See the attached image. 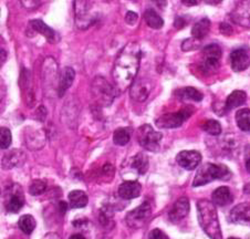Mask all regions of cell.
Segmentation results:
<instances>
[{
  "mask_svg": "<svg viewBox=\"0 0 250 239\" xmlns=\"http://www.w3.org/2000/svg\"><path fill=\"white\" fill-rule=\"evenodd\" d=\"M141 56L140 45L135 43L126 44L119 53L113 68V79L121 91L126 90L135 81L140 69Z\"/></svg>",
  "mask_w": 250,
  "mask_h": 239,
  "instance_id": "obj_1",
  "label": "cell"
},
{
  "mask_svg": "<svg viewBox=\"0 0 250 239\" xmlns=\"http://www.w3.org/2000/svg\"><path fill=\"white\" fill-rule=\"evenodd\" d=\"M197 209L199 225L207 236L210 239H223L216 205L207 199H201L197 202Z\"/></svg>",
  "mask_w": 250,
  "mask_h": 239,
  "instance_id": "obj_2",
  "label": "cell"
},
{
  "mask_svg": "<svg viewBox=\"0 0 250 239\" xmlns=\"http://www.w3.org/2000/svg\"><path fill=\"white\" fill-rule=\"evenodd\" d=\"M230 177L231 172L229 171L227 166L206 163V164L199 167L197 173H196L193 181V187L203 186L205 184L216 181V179H222V181L226 179V181H228Z\"/></svg>",
  "mask_w": 250,
  "mask_h": 239,
  "instance_id": "obj_3",
  "label": "cell"
},
{
  "mask_svg": "<svg viewBox=\"0 0 250 239\" xmlns=\"http://www.w3.org/2000/svg\"><path fill=\"white\" fill-rule=\"evenodd\" d=\"M136 136L139 144L149 152H157L160 150L162 138H163L162 133L154 131V129L149 124H144L139 128Z\"/></svg>",
  "mask_w": 250,
  "mask_h": 239,
  "instance_id": "obj_4",
  "label": "cell"
},
{
  "mask_svg": "<svg viewBox=\"0 0 250 239\" xmlns=\"http://www.w3.org/2000/svg\"><path fill=\"white\" fill-rule=\"evenodd\" d=\"M220 58H222V49L218 44L210 43L204 48L201 62L202 72L207 75L216 72L219 68Z\"/></svg>",
  "mask_w": 250,
  "mask_h": 239,
  "instance_id": "obj_5",
  "label": "cell"
},
{
  "mask_svg": "<svg viewBox=\"0 0 250 239\" xmlns=\"http://www.w3.org/2000/svg\"><path fill=\"white\" fill-rule=\"evenodd\" d=\"M92 92L100 103L110 106L115 98V90L109 82L102 77H97L92 82Z\"/></svg>",
  "mask_w": 250,
  "mask_h": 239,
  "instance_id": "obj_6",
  "label": "cell"
},
{
  "mask_svg": "<svg viewBox=\"0 0 250 239\" xmlns=\"http://www.w3.org/2000/svg\"><path fill=\"white\" fill-rule=\"evenodd\" d=\"M152 214V207L148 202L142 203L139 207L128 212L125 216V221L133 229L143 227Z\"/></svg>",
  "mask_w": 250,
  "mask_h": 239,
  "instance_id": "obj_7",
  "label": "cell"
},
{
  "mask_svg": "<svg viewBox=\"0 0 250 239\" xmlns=\"http://www.w3.org/2000/svg\"><path fill=\"white\" fill-rule=\"evenodd\" d=\"M191 112L188 110H182L175 113L162 115L156 120V125L161 129H176L183 125L185 121L190 117Z\"/></svg>",
  "mask_w": 250,
  "mask_h": 239,
  "instance_id": "obj_8",
  "label": "cell"
},
{
  "mask_svg": "<svg viewBox=\"0 0 250 239\" xmlns=\"http://www.w3.org/2000/svg\"><path fill=\"white\" fill-rule=\"evenodd\" d=\"M229 220L234 224L250 227V204L241 203L235 206L229 213Z\"/></svg>",
  "mask_w": 250,
  "mask_h": 239,
  "instance_id": "obj_9",
  "label": "cell"
},
{
  "mask_svg": "<svg viewBox=\"0 0 250 239\" xmlns=\"http://www.w3.org/2000/svg\"><path fill=\"white\" fill-rule=\"evenodd\" d=\"M202 161V155L196 151H182L177 154L176 162L178 165L187 171H193L199 165Z\"/></svg>",
  "mask_w": 250,
  "mask_h": 239,
  "instance_id": "obj_10",
  "label": "cell"
},
{
  "mask_svg": "<svg viewBox=\"0 0 250 239\" xmlns=\"http://www.w3.org/2000/svg\"><path fill=\"white\" fill-rule=\"evenodd\" d=\"M189 213V200L187 197H181L173 205L172 209L168 213V218L172 223H178L188 215Z\"/></svg>",
  "mask_w": 250,
  "mask_h": 239,
  "instance_id": "obj_11",
  "label": "cell"
},
{
  "mask_svg": "<svg viewBox=\"0 0 250 239\" xmlns=\"http://www.w3.org/2000/svg\"><path fill=\"white\" fill-rule=\"evenodd\" d=\"M152 85L145 79H135L131 86L130 94L133 99L137 102H144L148 98L149 92H151Z\"/></svg>",
  "mask_w": 250,
  "mask_h": 239,
  "instance_id": "obj_12",
  "label": "cell"
},
{
  "mask_svg": "<svg viewBox=\"0 0 250 239\" xmlns=\"http://www.w3.org/2000/svg\"><path fill=\"white\" fill-rule=\"evenodd\" d=\"M9 197L6 203V209L8 213H18L23 207L24 197L22 194V190L18 185H15L10 188Z\"/></svg>",
  "mask_w": 250,
  "mask_h": 239,
  "instance_id": "obj_13",
  "label": "cell"
},
{
  "mask_svg": "<svg viewBox=\"0 0 250 239\" xmlns=\"http://www.w3.org/2000/svg\"><path fill=\"white\" fill-rule=\"evenodd\" d=\"M230 65L231 69L235 72H241L249 68L250 65V56L245 49H236L230 54Z\"/></svg>",
  "mask_w": 250,
  "mask_h": 239,
  "instance_id": "obj_14",
  "label": "cell"
},
{
  "mask_svg": "<svg viewBox=\"0 0 250 239\" xmlns=\"http://www.w3.org/2000/svg\"><path fill=\"white\" fill-rule=\"evenodd\" d=\"M141 184L136 181H126L121 184L118 190V194L123 199H133L139 197L141 194Z\"/></svg>",
  "mask_w": 250,
  "mask_h": 239,
  "instance_id": "obj_15",
  "label": "cell"
},
{
  "mask_svg": "<svg viewBox=\"0 0 250 239\" xmlns=\"http://www.w3.org/2000/svg\"><path fill=\"white\" fill-rule=\"evenodd\" d=\"M234 202V195L228 187L222 186L212 193V203L216 206H227Z\"/></svg>",
  "mask_w": 250,
  "mask_h": 239,
  "instance_id": "obj_16",
  "label": "cell"
},
{
  "mask_svg": "<svg viewBox=\"0 0 250 239\" xmlns=\"http://www.w3.org/2000/svg\"><path fill=\"white\" fill-rule=\"evenodd\" d=\"M74 78H76V72H74L72 68L66 66V68L63 69L60 77L59 87H58V95H59V98H62L65 94V92L68 91L69 87L72 86Z\"/></svg>",
  "mask_w": 250,
  "mask_h": 239,
  "instance_id": "obj_17",
  "label": "cell"
},
{
  "mask_svg": "<svg viewBox=\"0 0 250 239\" xmlns=\"http://www.w3.org/2000/svg\"><path fill=\"white\" fill-rule=\"evenodd\" d=\"M246 100H247V95L244 91H234L232 93L228 96L226 100V104H225V110L231 111L234 109L241 107L245 104Z\"/></svg>",
  "mask_w": 250,
  "mask_h": 239,
  "instance_id": "obj_18",
  "label": "cell"
},
{
  "mask_svg": "<svg viewBox=\"0 0 250 239\" xmlns=\"http://www.w3.org/2000/svg\"><path fill=\"white\" fill-rule=\"evenodd\" d=\"M210 30V22L208 18H203L199 20L198 22L194 24L193 29H191V36L196 39L201 40L205 38Z\"/></svg>",
  "mask_w": 250,
  "mask_h": 239,
  "instance_id": "obj_19",
  "label": "cell"
},
{
  "mask_svg": "<svg viewBox=\"0 0 250 239\" xmlns=\"http://www.w3.org/2000/svg\"><path fill=\"white\" fill-rule=\"evenodd\" d=\"M29 27H30L32 30H35L36 32H39L41 35H43L48 40L53 41L56 38V32L52 30L51 28L48 27L42 20H31L29 22Z\"/></svg>",
  "mask_w": 250,
  "mask_h": 239,
  "instance_id": "obj_20",
  "label": "cell"
},
{
  "mask_svg": "<svg viewBox=\"0 0 250 239\" xmlns=\"http://www.w3.org/2000/svg\"><path fill=\"white\" fill-rule=\"evenodd\" d=\"M69 203L71 208H83L87 204V196L83 191H72L69 193Z\"/></svg>",
  "mask_w": 250,
  "mask_h": 239,
  "instance_id": "obj_21",
  "label": "cell"
},
{
  "mask_svg": "<svg viewBox=\"0 0 250 239\" xmlns=\"http://www.w3.org/2000/svg\"><path fill=\"white\" fill-rule=\"evenodd\" d=\"M144 20L153 29H161L164 26V20L153 8H148L144 12Z\"/></svg>",
  "mask_w": 250,
  "mask_h": 239,
  "instance_id": "obj_22",
  "label": "cell"
},
{
  "mask_svg": "<svg viewBox=\"0 0 250 239\" xmlns=\"http://www.w3.org/2000/svg\"><path fill=\"white\" fill-rule=\"evenodd\" d=\"M132 169H134L137 173L143 175L147 172L148 170V157L147 155L144 153H139L136 154L134 157L132 158L131 162Z\"/></svg>",
  "mask_w": 250,
  "mask_h": 239,
  "instance_id": "obj_23",
  "label": "cell"
},
{
  "mask_svg": "<svg viewBox=\"0 0 250 239\" xmlns=\"http://www.w3.org/2000/svg\"><path fill=\"white\" fill-rule=\"evenodd\" d=\"M176 95H178V98L183 99V100H190V101H195V102H199L202 101L204 95L201 91L196 90L195 87H184V89H181L176 91Z\"/></svg>",
  "mask_w": 250,
  "mask_h": 239,
  "instance_id": "obj_24",
  "label": "cell"
},
{
  "mask_svg": "<svg viewBox=\"0 0 250 239\" xmlns=\"http://www.w3.org/2000/svg\"><path fill=\"white\" fill-rule=\"evenodd\" d=\"M21 156H22V153H20L18 150H12L10 152H8L3 155L1 165L5 170H10L18 164Z\"/></svg>",
  "mask_w": 250,
  "mask_h": 239,
  "instance_id": "obj_25",
  "label": "cell"
},
{
  "mask_svg": "<svg viewBox=\"0 0 250 239\" xmlns=\"http://www.w3.org/2000/svg\"><path fill=\"white\" fill-rule=\"evenodd\" d=\"M236 122L244 132H250V109H241L236 113Z\"/></svg>",
  "mask_w": 250,
  "mask_h": 239,
  "instance_id": "obj_26",
  "label": "cell"
},
{
  "mask_svg": "<svg viewBox=\"0 0 250 239\" xmlns=\"http://www.w3.org/2000/svg\"><path fill=\"white\" fill-rule=\"evenodd\" d=\"M132 130L127 128H120L116 130L113 135V141L116 145L124 146L126 145L131 140Z\"/></svg>",
  "mask_w": 250,
  "mask_h": 239,
  "instance_id": "obj_27",
  "label": "cell"
},
{
  "mask_svg": "<svg viewBox=\"0 0 250 239\" xmlns=\"http://www.w3.org/2000/svg\"><path fill=\"white\" fill-rule=\"evenodd\" d=\"M36 219L31 215H23L20 217V219L18 221L19 228L26 235L32 234V232L36 228Z\"/></svg>",
  "mask_w": 250,
  "mask_h": 239,
  "instance_id": "obj_28",
  "label": "cell"
},
{
  "mask_svg": "<svg viewBox=\"0 0 250 239\" xmlns=\"http://www.w3.org/2000/svg\"><path fill=\"white\" fill-rule=\"evenodd\" d=\"M202 129L205 131L206 133L210 134V135H219L220 133H222V127H220L219 122L215 120H208L205 121L202 124Z\"/></svg>",
  "mask_w": 250,
  "mask_h": 239,
  "instance_id": "obj_29",
  "label": "cell"
},
{
  "mask_svg": "<svg viewBox=\"0 0 250 239\" xmlns=\"http://www.w3.org/2000/svg\"><path fill=\"white\" fill-rule=\"evenodd\" d=\"M47 190V183L44 181H41V179H35L31 183V185L29 186V193L32 196H38L43 194V193Z\"/></svg>",
  "mask_w": 250,
  "mask_h": 239,
  "instance_id": "obj_30",
  "label": "cell"
},
{
  "mask_svg": "<svg viewBox=\"0 0 250 239\" xmlns=\"http://www.w3.org/2000/svg\"><path fill=\"white\" fill-rule=\"evenodd\" d=\"M0 142H1V150H7L11 144V133L9 129L1 128L0 130Z\"/></svg>",
  "mask_w": 250,
  "mask_h": 239,
  "instance_id": "obj_31",
  "label": "cell"
},
{
  "mask_svg": "<svg viewBox=\"0 0 250 239\" xmlns=\"http://www.w3.org/2000/svg\"><path fill=\"white\" fill-rule=\"evenodd\" d=\"M187 44H188V47L183 49L184 51H190V50H195L199 47V40L196 39V38H190V39L185 40L182 45H187Z\"/></svg>",
  "mask_w": 250,
  "mask_h": 239,
  "instance_id": "obj_32",
  "label": "cell"
},
{
  "mask_svg": "<svg viewBox=\"0 0 250 239\" xmlns=\"http://www.w3.org/2000/svg\"><path fill=\"white\" fill-rule=\"evenodd\" d=\"M149 239H169L167 235L164 232H162L161 229L155 228L153 229L151 234H149Z\"/></svg>",
  "mask_w": 250,
  "mask_h": 239,
  "instance_id": "obj_33",
  "label": "cell"
},
{
  "mask_svg": "<svg viewBox=\"0 0 250 239\" xmlns=\"http://www.w3.org/2000/svg\"><path fill=\"white\" fill-rule=\"evenodd\" d=\"M137 19H139V16L133 11H128L126 16H125V22L130 24V26H134V24L137 22Z\"/></svg>",
  "mask_w": 250,
  "mask_h": 239,
  "instance_id": "obj_34",
  "label": "cell"
},
{
  "mask_svg": "<svg viewBox=\"0 0 250 239\" xmlns=\"http://www.w3.org/2000/svg\"><path fill=\"white\" fill-rule=\"evenodd\" d=\"M220 31H222L224 35H231L232 28L227 23H222L220 24Z\"/></svg>",
  "mask_w": 250,
  "mask_h": 239,
  "instance_id": "obj_35",
  "label": "cell"
},
{
  "mask_svg": "<svg viewBox=\"0 0 250 239\" xmlns=\"http://www.w3.org/2000/svg\"><path fill=\"white\" fill-rule=\"evenodd\" d=\"M185 24L186 22H184V18H182V17H177L176 20H175V27H176V29L184 28Z\"/></svg>",
  "mask_w": 250,
  "mask_h": 239,
  "instance_id": "obj_36",
  "label": "cell"
},
{
  "mask_svg": "<svg viewBox=\"0 0 250 239\" xmlns=\"http://www.w3.org/2000/svg\"><path fill=\"white\" fill-rule=\"evenodd\" d=\"M73 226L74 227H80V226H83V225H85L86 224V219L85 218H83V219H81V220H73Z\"/></svg>",
  "mask_w": 250,
  "mask_h": 239,
  "instance_id": "obj_37",
  "label": "cell"
},
{
  "mask_svg": "<svg viewBox=\"0 0 250 239\" xmlns=\"http://www.w3.org/2000/svg\"><path fill=\"white\" fill-rule=\"evenodd\" d=\"M59 206H60V209H61V213L64 214L66 212V208H68V205H66V203H64V202H61L59 204Z\"/></svg>",
  "mask_w": 250,
  "mask_h": 239,
  "instance_id": "obj_38",
  "label": "cell"
},
{
  "mask_svg": "<svg viewBox=\"0 0 250 239\" xmlns=\"http://www.w3.org/2000/svg\"><path fill=\"white\" fill-rule=\"evenodd\" d=\"M69 239H86V238L81 234H74L72 236H70Z\"/></svg>",
  "mask_w": 250,
  "mask_h": 239,
  "instance_id": "obj_39",
  "label": "cell"
},
{
  "mask_svg": "<svg viewBox=\"0 0 250 239\" xmlns=\"http://www.w3.org/2000/svg\"><path fill=\"white\" fill-rule=\"evenodd\" d=\"M246 169H247L248 173L250 174V157H248L247 161H246Z\"/></svg>",
  "mask_w": 250,
  "mask_h": 239,
  "instance_id": "obj_40",
  "label": "cell"
},
{
  "mask_svg": "<svg viewBox=\"0 0 250 239\" xmlns=\"http://www.w3.org/2000/svg\"><path fill=\"white\" fill-rule=\"evenodd\" d=\"M183 3L186 6H193V5H197V1H183Z\"/></svg>",
  "mask_w": 250,
  "mask_h": 239,
  "instance_id": "obj_41",
  "label": "cell"
},
{
  "mask_svg": "<svg viewBox=\"0 0 250 239\" xmlns=\"http://www.w3.org/2000/svg\"><path fill=\"white\" fill-rule=\"evenodd\" d=\"M245 187H247V188H250V184H248V185H246ZM247 193H248V194H250V191H248Z\"/></svg>",
  "mask_w": 250,
  "mask_h": 239,
  "instance_id": "obj_42",
  "label": "cell"
},
{
  "mask_svg": "<svg viewBox=\"0 0 250 239\" xmlns=\"http://www.w3.org/2000/svg\"><path fill=\"white\" fill-rule=\"evenodd\" d=\"M228 239H239V238H234V237H230V238H228Z\"/></svg>",
  "mask_w": 250,
  "mask_h": 239,
  "instance_id": "obj_43",
  "label": "cell"
}]
</instances>
